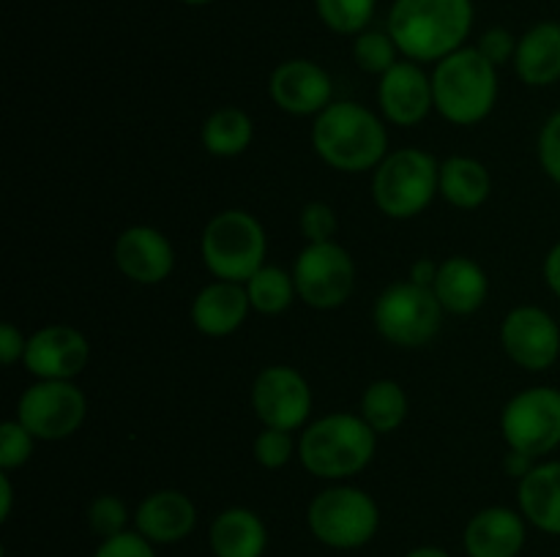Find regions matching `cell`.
I'll return each mask as SVG.
<instances>
[{"instance_id":"cell-1","label":"cell","mask_w":560,"mask_h":557,"mask_svg":"<svg viewBox=\"0 0 560 557\" xmlns=\"http://www.w3.org/2000/svg\"><path fill=\"white\" fill-rule=\"evenodd\" d=\"M474 27V0H394L386 31L399 55L438 63L465 47Z\"/></svg>"},{"instance_id":"cell-2","label":"cell","mask_w":560,"mask_h":557,"mask_svg":"<svg viewBox=\"0 0 560 557\" xmlns=\"http://www.w3.org/2000/svg\"><path fill=\"white\" fill-rule=\"evenodd\" d=\"M312 147L339 173H370L388 156V131L370 107L331 102L312 123Z\"/></svg>"},{"instance_id":"cell-3","label":"cell","mask_w":560,"mask_h":557,"mask_svg":"<svg viewBox=\"0 0 560 557\" xmlns=\"http://www.w3.org/2000/svg\"><path fill=\"white\" fill-rule=\"evenodd\" d=\"M377 431L361 415L328 413L306 424L299 440V462L323 481H345L370 467Z\"/></svg>"},{"instance_id":"cell-4","label":"cell","mask_w":560,"mask_h":557,"mask_svg":"<svg viewBox=\"0 0 560 557\" xmlns=\"http://www.w3.org/2000/svg\"><path fill=\"white\" fill-rule=\"evenodd\" d=\"M430 76L435 109L448 123L476 126L495 109L498 69L479 47H463L438 60Z\"/></svg>"},{"instance_id":"cell-5","label":"cell","mask_w":560,"mask_h":557,"mask_svg":"<svg viewBox=\"0 0 560 557\" xmlns=\"http://www.w3.org/2000/svg\"><path fill=\"white\" fill-rule=\"evenodd\" d=\"M200 254L213 278L246 284L266 265V227L255 213L244 208H228L202 229Z\"/></svg>"},{"instance_id":"cell-6","label":"cell","mask_w":560,"mask_h":557,"mask_svg":"<svg viewBox=\"0 0 560 557\" xmlns=\"http://www.w3.org/2000/svg\"><path fill=\"white\" fill-rule=\"evenodd\" d=\"M441 162L421 147L388 151L372 175V200L388 218H413L432 205L441 191Z\"/></svg>"},{"instance_id":"cell-7","label":"cell","mask_w":560,"mask_h":557,"mask_svg":"<svg viewBox=\"0 0 560 557\" xmlns=\"http://www.w3.org/2000/svg\"><path fill=\"white\" fill-rule=\"evenodd\" d=\"M306 524L328 549L353 552L377 535L381 508L370 491L350 484H334L312 497L306 508Z\"/></svg>"},{"instance_id":"cell-8","label":"cell","mask_w":560,"mask_h":557,"mask_svg":"<svg viewBox=\"0 0 560 557\" xmlns=\"http://www.w3.org/2000/svg\"><path fill=\"white\" fill-rule=\"evenodd\" d=\"M372 322L397 347H424L443 325V306L430 287L416 282L388 284L372 306Z\"/></svg>"},{"instance_id":"cell-9","label":"cell","mask_w":560,"mask_h":557,"mask_svg":"<svg viewBox=\"0 0 560 557\" xmlns=\"http://www.w3.org/2000/svg\"><path fill=\"white\" fill-rule=\"evenodd\" d=\"M501 435L512 451L539 459L560 446V388L534 386L514 393L501 413Z\"/></svg>"},{"instance_id":"cell-10","label":"cell","mask_w":560,"mask_h":557,"mask_svg":"<svg viewBox=\"0 0 560 557\" xmlns=\"http://www.w3.org/2000/svg\"><path fill=\"white\" fill-rule=\"evenodd\" d=\"M299 298L317 311L339 309L355 289V262L337 240L306 244L293 262Z\"/></svg>"},{"instance_id":"cell-11","label":"cell","mask_w":560,"mask_h":557,"mask_svg":"<svg viewBox=\"0 0 560 557\" xmlns=\"http://www.w3.org/2000/svg\"><path fill=\"white\" fill-rule=\"evenodd\" d=\"M88 415V396L74 380H36L22 391L14 418L36 440L58 442L80 431Z\"/></svg>"},{"instance_id":"cell-12","label":"cell","mask_w":560,"mask_h":557,"mask_svg":"<svg viewBox=\"0 0 560 557\" xmlns=\"http://www.w3.org/2000/svg\"><path fill=\"white\" fill-rule=\"evenodd\" d=\"M252 410L262 426L284 431L301 429L312 415L310 382L293 366H266L252 382Z\"/></svg>"},{"instance_id":"cell-13","label":"cell","mask_w":560,"mask_h":557,"mask_svg":"<svg viewBox=\"0 0 560 557\" xmlns=\"http://www.w3.org/2000/svg\"><path fill=\"white\" fill-rule=\"evenodd\" d=\"M501 347L520 369L547 371L560 358V320L541 306H514L501 322Z\"/></svg>"},{"instance_id":"cell-14","label":"cell","mask_w":560,"mask_h":557,"mask_svg":"<svg viewBox=\"0 0 560 557\" xmlns=\"http://www.w3.org/2000/svg\"><path fill=\"white\" fill-rule=\"evenodd\" d=\"M88 360H91V342L85 333L74 325L55 322L27 336L22 364L36 380H74L85 371Z\"/></svg>"},{"instance_id":"cell-15","label":"cell","mask_w":560,"mask_h":557,"mask_svg":"<svg viewBox=\"0 0 560 557\" xmlns=\"http://www.w3.org/2000/svg\"><path fill=\"white\" fill-rule=\"evenodd\" d=\"M268 93L273 104L288 115H320L331 104V74L320 63L306 58L284 60L273 69L268 80Z\"/></svg>"},{"instance_id":"cell-16","label":"cell","mask_w":560,"mask_h":557,"mask_svg":"<svg viewBox=\"0 0 560 557\" xmlns=\"http://www.w3.org/2000/svg\"><path fill=\"white\" fill-rule=\"evenodd\" d=\"M377 104L394 126H416L435 109L432 76L416 60H397L377 82Z\"/></svg>"},{"instance_id":"cell-17","label":"cell","mask_w":560,"mask_h":557,"mask_svg":"<svg viewBox=\"0 0 560 557\" xmlns=\"http://www.w3.org/2000/svg\"><path fill=\"white\" fill-rule=\"evenodd\" d=\"M113 260L135 284H162L175 271V249L167 235L148 224L126 227L115 238Z\"/></svg>"},{"instance_id":"cell-18","label":"cell","mask_w":560,"mask_h":557,"mask_svg":"<svg viewBox=\"0 0 560 557\" xmlns=\"http://www.w3.org/2000/svg\"><path fill=\"white\" fill-rule=\"evenodd\" d=\"M528 541V519L520 508L490 506L468 519L463 546L468 557H520Z\"/></svg>"},{"instance_id":"cell-19","label":"cell","mask_w":560,"mask_h":557,"mask_svg":"<svg viewBox=\"0 0 560 557\" xmlns=\"http://www.w3.org/2000/svg\"><path fill=\"white\" fill-rule=\"evenodd\" d=\"M197 528V506L180 489H159L142 497L135 511V530L153 546L180 544Z\"/></svg>"},{"instance_id":"cell-20","label":"cell","mask_w":560,"mask_h":557,"mask_svg":"<svg viewBox=\"0 0 560 557\" xmlns=\"http://www.w3.org/2000/svg\"><path fill=\"white\" fill-rule=\"evenodd\" d=\"M249 311L252 304L244 284L217 278V282L206 284V287L195 295L189 315L191 325H195L202 336L222 339L238 331L246 322V317H249Z\"/></svg>"},{"instance_id":"cell-21","label":"cell","mask_w":560,"mask_h":557,"mask_svg":"<svg viewBox=\"0 0 560 557\" xmlns=\"http://www.w3.org/2000/svg\"><path fill=\"white\" fill-rule=\"evenodd\" d=\"M432 293L438 295L443 311H448V315H474L485 306L487 295H490V278L474 257L452 254L438 268Z\"/></svg>"},{"instance_id":"cell-22","label":"cell","mask_w":560,"mask_h":557,"mask_svg":"<svg viewBox=\"0 0 560 557\" xmlns=\"http://www.w3.org/2000/svg\"><path fill=\"white\" fill-rule=\"evenodd\" d=\"M514 74L528 87H550L560 80V22L545 20L517 38Z\"/></svg>"},{"instance_id":"cell-23","label":"cell","mask_w":560,"mask_h":557,"mask_svg":"<svg viewBox=\"0 0 560 557\" xmlns=\"http://www.w3.org/2000/svg\"><path fill=\"white\" fill-rule=\"evenodd\" d=\"M208 546L213 557H262L268 549V528L252 508H224L208 528Z\"/></svg>"},{"instance_id":"cell-24","label":"cell","mask_w":560,"mask_h":557,"mask_svg":"<svg viewBox=\"0 0 560 557\" xmlns=\"http://www.w3.org/2000/svg\"><path fill=\"white\" fill-rule=\"evenodd\" d=\"M517 508L530 528L560 535V459L539 462L517 481Z\"/></svg>"},{"instance_id":"cell-25","label":"cell","mask_w":560,"mask_h":557,"mask_svg":"<svg viewBox=\"0 0 560 557\" xmlns=\"http://www.w3.org/2000/svg\"><path fill=\"white\" fill-rule=\"evenodd\" d=\"M443 200L459 211H476L490 200L492 178L485 164L474 156H448L441 162V186Z\"/></svg>"},{"instance_id":"cell-26","label":"cell","mask_w":560,"mask_h":557,"mask_svg":"<svg viewBox=\"0 0 560 557\" xmlns=\"http://www.w3.org/2000/svg\"><path fill=\"white\" fill-rule=\"evenodd\" d=\"M202 147L217 158H235L249 151L255 140V123L238 107H219L206 118L200 129Z\"/></svg>"},{"instance_id":"cell-27","label":"cell","mask_w":560,"mask_h":557,"mask_svg":"<svg viewBox=\"0 0 560 557\" xmlns=\"http://www.w3.org/2000/svg\"><path fill=\"white\" fill-rule=\"evenodd\" d=\"M408 393L397 380H375L361 393V418L377 431V435H392L408 418Z\"/></svg>"},{"instance_id":"cell-28","label":"cell","mask_w":560,"mask_h":557,"mask_svg":"<svg viewBox=\"0 0 560 557\" xmlns=\"http://www.w3.org/2000/svg\"><path fill=\"white\" fill-rule=\"evenodd\" d=\"M244 287L246 295H249L252 311H257V315H282L299 298L293 273L282 271L277 265H262Z\"/></svg>"},{"instance_id":"cell-29","label":"cell","mask_w":560,"mask_h":557,"mask_svg":"<svg viewBox=\"0 0 560 557\" xmlns=\"http://www.w3.org/2000/svg\"><path fill=\"white\" fill-rule=\"evenodd\" d=\"M317 16L339 36H359L370 27L377 0H315Z\"/></svg>"},{"instance_id":"cell-30","label":"cell","mask_w":560,"mask_h":557,"mask_svg":"<svg viewBox=\"0 0 560 557\" xmlns=\"http://www.w3.org/2000/svg\"><path fill=\"white\" fill-rule=\"evenodd\" d=\"M397 55L399 49L388 31H372V27H366L353 42V60L366 74L383 76L399 60Z\"/></svg>"},{"instance_id":"cell-31","label":"cell","mask_w":560,"mask_h":557,"mask_svg":"<svg viewBox=\"0 0 560 557\" xmlns=\"http://www.w3.org/2000/svg\"><path fill=\"white\" fill-rule=\"evenodd\" d=\"M252 457L260 467L266 470H279L284 464H290V459L299 457V446H295L293 435L284 429H271V426H262L260 435L252 442Z\"/></svg>"},{"instance_id":"cell-32","label":"cell","mask_w":560,"mask_h":557,"mask_svg":"<svg viewBox=\"0 0 560 557\" xmlns=\"http://www.w3.org/2000/svg\"><path fill=\"white\" fill-rule=\"evenodd\" d=\"M88 524L98 538H113L129 530V508L118 495H98L88 506Z\"/></svg>"},{"instance_id":"cell-33","label":"cell","mask_w":560,"mask_h":557,"mask_svg":"<svg viewBox=\"0 0 560 557\" xmlns=\"http://www.w3.org/2000/svg\"><path fill=\"white\" fill-rule=\"evenodd\" d=\"M36 442V437H33L20 420H3V424H0V470L11 473V470L31 462Z\"/></svg>"},{"instance_id":"cell-34","label":"cell","mask_w":560,"mask_h":557,"mask_svg":"<svg viewBox=\"0 0 560 557\" xmlns=\"http://www.w3.org/2000/svg\"><path fill=\"white\" fill-rule=\"evenodd\" d=\"M299 229L306 244H326V240H334V235L339 229L337 211L328 202H306L299 213Z\"/></svg>"},{"instance_id":"cell-35","label":"cell","mask_w":560,"mask_h":557,"mask_svg":"<svg viewBox=\"0 0 560 557\" xmlns=\"http://www.w3.org/2000/svg\"><path fill=\"white\" fill-rule=\"evenodd\" d=\"M536 156H539V167L552 183L560 186V109L545 120L536 140Z\"/></svg>"},{"instance_id":"cell-36","label":"cell","mask_w":560,"mask_h":557,"mask_svg":"<svg viewBox=\"0 0 560 557\" xmlns=\"http://www.w3.org/2000/svg\"><path fill=\"white\" fill-rule=\"evenodd\" d=\"M93 557H156V549L145 535H140L137 530H126L113 538H104Z\"/></svg>"},{"instance_id":"cell-37","label":"cell","mask_w":560,"mask_h":557,"mask_svg":"<svg viewBox=\"0 0 560 557\" xmlns=\"http://www.w3.org/2000/svg\"><path fill=\"white\" fill-rule=\"evenodd\" d=\"M476 47H479V52L485 55V58L490 60L495 69H501V66L514 63L517 38H514V33L506 31V27H490V31L481 33V38Z\"/></svg>"},{"instance_id":"cell-38","label":"cell","mask_w":560,"mask_h":557,"mask_svg":"<svg viewBox=\"0 0 560 557\" xmlns=\"http://www.w3.org/2000/svg\"><path fill=\"white\" fill-rule=\"evenodd\" d=\"M27 336L14 325V322H3L0 325V360L3 366H14L16 360L25 358Z\"/></svg>"},{"instance_id":"cell-39","label":"cell","mask_w":560,"mask_h":557,"mask_svg":"<svg viewBox=\"0 0 560 557\" xmlns=\"http://www.w3.org/2000/svg\"><path fill=\"white\" fill-rule=\"evenodd\" d=\"M438 268H441V262H435L432 257H421V260H416L413 265H410L408 278L410 282L421 284V287L432 289V284H435V278H438Z\"/></svg>"},{"instance_id":"cell-40","label":"cell","mask_w":560,"mask_h":557,"mask_svg":"<svg viewBox=\"0 0 560 557\" xmlns=\"http://www.w3.org/2000/svg\"><path fill=\"white\" fill-rule=\"evenodd\" d=\"M541 273H545V284L550 287V293L560 300V240L547 251L545 265H541Z\"/></svg>"},{"instance_id":"cell-41","label":"cell","mask_w":560,"mask_h":557,"mask_svg":"<svg viewBox=\"0 0 560 557\" xmlns=\"http://www.w3.org/2000/svg\"><path fill=\"white\" fill-rule=\"evenodd\" d=\"M534 467H536V459L528 457V453H520V451H512V448H509V453L503 457V470H506V473L517 481H523Z\"/></svg>"},{"instance_id":"cell-42","label":"cell","mask_w":560,"mask_h":557,"mask_svg":"<svg viewBox=\"0 0 560 557\" xmlns=\"http://www.w3.org/2000/svg\"><path fill=\"white\" fill-rule=\"evenodd\" d=\"M11 506H14V486H11V475L0 473V522H9Z\"/></svg>"},{"instance_id":"cell-43","label":"cell","mask_w":560,"mask_h":557,"mask_svg":"<svg viewBox=\"0 0 560 557\" xmlns=\"http://www.w3.org/2000/svg\"><path fill=\"white\" fill-rule=\"evenodd\" d=\"M405 557H452L446 549H441V546H416V549H410Z\"/></svg>"},{"instance_id":"cell-44","label":"cell","mask_w":560,"mask_h":557,"mask_svg":"<svg viewBox=\"0 0 560 557\" xmlns=\"http://www.w3.org/2000/svg\"><path fill=\"white\" fill-rule=\"evenodd\" d=\"M180 3H186V5H208V3H213V0H180Z\"/></svg>"}]
</instances>
